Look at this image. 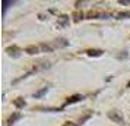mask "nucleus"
<instances>
[{"label": "nucleus", "instance_id": "2", "mask_svg": "<svg viewBox=\"0 0 130 126\" xmlns=\"http://www.w3.org/2000/svg\"><path fill=\"white\" fill-rule=\"evenodd\" d=\"M45 91H47V88H44L42 91H40V92H37V94H35V97H40V95H42V94H44Z\"/></svg>", "mask_w": 130, "mask_h": 126}, {"label": "nucleus", "instance_id": "1", "mask_svg": "<svg viewBox=\"0 0 130 126\" xmlns=\"http://www.w3.org/2000/svg\"><path fill=\"white\" fill-rule=\"evenodd\" d=\"M79 98H82L80 95H75V97H72V98H69V101L67 103H75V101H77Z\"/></svg>", "mask_w": 130, "mask_h": 126}]
</instances>
